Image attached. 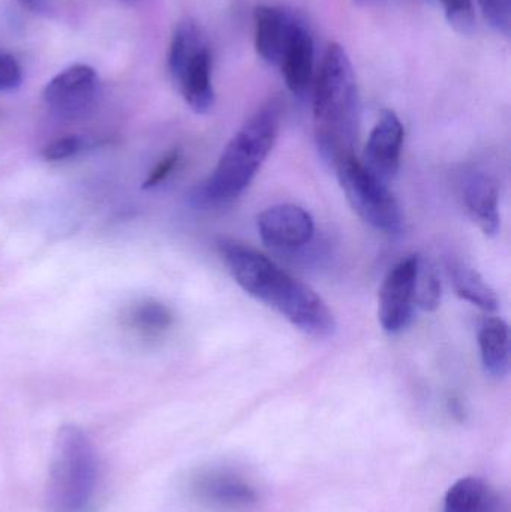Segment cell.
<instances>
[{
	"label": "cell",
	"instance_id": "cell-3",
	"mask_svg": "<svg viewBox=\"0 0 511 512\" xmlns=\"http://www.w3.org/2000/svg\"><path fill=\"white\" fill-rule=\"evenodd\" d=\"M318 152L335 167L354 155L359 138L360 95L350 57L342 45H329L318 72L312 99Z\"/></svg>",
	"mask_w": 511,
	"mask_h": 512
},
{
	"label": "cell",
	"instance_id": "cell-8",
	"mask_svg": "<svg viewBox=\"0 0 511 512\" xmlns=\"http://www.w3.org/2000/svg\"><path fill=\"white\" fill-rule=\"evenodd\" d=\"M98 75L89 65H72L57 74L44 89V102L54 116L65 120L86 117L95 107Z\"/></svg>",
	"mask_w": 511,
	"mask_h": 512
},
{
	"label": "cell",
	"instance_id": "cell-15",
	"mask_svg": "<svg viewBox=\"0 0 511 512\" xmlns=\"http://www.w3.org/2000/svg\"><path fill=\"white\" fill-rule=\"evenodd\" d=\"M444 512H509V505L494 486L482 478L467 477L450 487Z\"/></svg>",
	"mask_w": 511,
	"mask_h": 512
},
{
	"label": "cell",
	"instance_id": "cell-7",
	"mask_svg": "<svg viewBox=\"0 0 511 512\" xmlns=\"http://www.w3.org/2000/svg\"><path fill=\"white\" fill-rule=\"evenodd\" d=\"M420 256L411 255L395 265L378 294V319L390 334L402 333L413 321L416 307V277Z\"/></svg>",
	"mask_w": 511,
	"mask_h": 512
},
{
	"label": "cell",
	"instance_id": "cell-25",
	"mask_svg": "<svg viewBox=\"0 0 511 512\" xmlns=\"http://www.w3.org/2000/svg\"><path fill=\"white\" fill-rule=\"evenodd\" d=\"M33 12H44L48 8V0H21Z\"/></svg>",
	"mask_w": 511,
	"mask_h": 512
},
{
	"label": "cell",
	"instance_id": "cell-11",
	"mask_svg": "<svg viewBox=\"0 0 511 512\" xmlns=\"http://www.w3.org/2000/svg\"><path fill=\"white\" fill-rule=\"evenodd\" d=\"M404 135V125L395 111L384 110L369 135L362 161L383 182H392L398 176Z\"/></svg>",
	"mask_w": 511,
	"mask_h": 512
},
{
	"label": "cell",
	"instance_id": "cell-1",
	"mask_svg": "<svg viewBox=\"0 0 511 512\" xmlns=\"http://www.w3.org/2000/svg\"><path fill=\"white\" fill-rule=\"evenodd\" d=\"M218 249L231 276L246 294L276 310L308 336L329 339L336 333L335 315L306 283L243 243L225 239L219 242Z\"/></svg>",
	"mask_w": 511,
	"mask_h": 512
},
{
	"label": "cell",
	"instance_id": "cell-27",
	"mask_svg": "<svg viewBox=\"0 0 511 512\" xmlns=\"http://www.w3.org/2000/svg\"><path fill=\"white\" fill-rule=\"evenodd\" d=\"M125 2H134V0H125Z\"/></svg>",
	"mask_w": 511,
	"mask_h": 512
},
{
	"label": "cell",
	"instance_id": "cell-19",
	"mask_svg": "<svg viewBox=\"0 0 511 512\" xmlns=\"http://www.w3.org/2000/svg\"><path fill=\"white\" fill-rule=\"evenodd\" d=\"M129 322L138 330L158 333L167 330L173 324V313L165 304L158 301H144L129 313Z\"/></svg>",
	"mask_w": 511,
	"mask_h": 512
},
{
	"label": "cell",
	"instance_id": "cell-16",
	"mask_svg": "<svg viewBox=\"0 0 511 512\" xmlns=\"http://www.w3.org/2000/svg\"><path fill=\"white\" fill-rule=\"evenodd\" d=\"M483 369L492 378H504L510 367L509 325L497 316L486 318L479 330Z\"/></svg>",
	"mask_w": 511,
	"mask_h": 512
},
{
	"label": "cell",
	"instance_id": "cell-18",
	"mask_svg": "<svg viewBox=\"0 0 511 512\" xmlns=\"http://www.w3.org/2000/svg\"><path fill=\"white\" fill-rule=\"evenodd\" d=\"M441 295L443 289L437 270L431 262L420 258L416 277V306L425 312H435L440 307Z\"/></svg>",
	"mask_w": 511,
	"mask_h": 512
},
{
	"label": "cell",
	"instance_id": "cell-6",
	"mask_svg": "<svg viewBox=\"0 0 511 512\" xmlns=\"http://www.w3.org/2000/svg\"><path fill=\"white\" fill-rule=\"evenodd\" d=\"M335 168L348 203L366 224L381 233H401L404 215L389 183L378 179L354 155L339 161Z\"/></svg>",
	"mask_w": 511,
	"mask_h": 512
},
{
	"label": "cell",
	"instance_id": "cell-12",
	"mask_svg": "<svg viewBox=\"0 0 511 512\" xmlns=\"http://www.w3.org/2000/svg\"><path fill=\"white\" fill-rule=\"evenodd\" d=\"M459 191L477 227L486 236H497L501 227L500 191L494 177L482 170L465 171L459 180Z\"/></svg>",
	"mask_w": 511,
	"mask_h": 512
},
{
	"label": "cell",
	"instance_id": "cell-5",
	"mask_svg": "<svg viewBox=\"0 0 511 512\" xmlns=\"http://www.w3.org/2000/svg\"><path fill=\"white\" fill-rule=\"evenodd\" d=\"M168 69L189 108L197 114L209 113L215 105L212 54L195 21L177 24L168 50Z\"/></svg>",
	"mask_w": 511,
	"mask_h": 512
},
{
	"label": "cell",
	"instance_id": "cell-26",
	"mask_svg": "<svg viewBox=\"0 0 511 512\" xmlns=\"http://www.w3.org/2000/svg\"><path fill=\"white\" fill-rule=\"evenodd\" d=\"M384 2V0H354V3L359 6H372L378 5V3Z\"/></svg>",
	"mask_w": 511,
	"mask_h": 512
},
{
	"label": "cell",
	"instance_id": "cell-21",
	"mask_svg": "<svg viewBox=\"0 0 511 512\" xmlns=\"http://www.w3.org/2000/svg\"><path fill=\"white\" fill-rule=\"evenodd\" d=\"M488 23L501 35L509 36L511 26L510 0H477Z\"/></svg>",
	"mask_w": 511,
	"mask_h": 512
},
{
	"label": "cell",
	"instance_id": "cell-9",
	"mask_svg": "<svg viewBox=\"0 0 511 512\" xmlns=\"http://www.w3.org/2000/svg\"><path fill=\"white\" fill-rule=\"evenodd\" d=\"M261 240L276 251H297L314 239L315 222L311 213L294 204L269 207L258 215Z\"/></svg>",
	"mask_w": 511,
	"mask_h": 512
},
{
	"label": "cell",
	"instance_id": "cell-17",
	"mask_svg": "<svg viewBox=\"0 0 511 512\" xmlns=\"http://www.w3.org/2000/svg\"><path fill=\"white\" fill-rule=\"evenodd\" d=\"M447 273L453 289L462 300L474 304L485 312H495L498 309L497 294L473 265L462 259H450Z\"/></svg>",
	"mask_w": 511,
	"mask_h": 512
},
{
	"label": "cell",
	"instance_id": "cell-13",
	"mask_svg": "<svg viewBox=\"0 0 511 512\" xmlns=\"http://www.w3.org/2000/svg\"><path fill=\"white\" fill-rule=\"evenodd\" d=\"M300 18L281 6L260 5L254 11L255 48L272 66L281 65L285 48Z\"/></svg>",
	"mask_w": 511,
	"mask_h": 512
},
{
	"label": "cell",
	"instance_id": "cell-10",
	"mask_svg": "<svg viewBox=\"0 0 511 512\" xmlns=\"http://www.w3.org/2000/svg\"><path fill=\"white\" fill-rule=\"evenodd\" d=\"M192 495L200 504L219 512H251L258 493L248 481L233 472L209 469L192 480Z\"/></svg>",
	"mask_w": 511,
	"mask_h": 512
},
{
	"label": "cell",
	"instance_id": "cell-2",
	"mask_svg": "<svg viewBox=\"0 0 511 512\" xmlns=\"http://www.w3.org/2000/svg\"><path fill=\"white\" fill-rule=\"evenodd\" d=\"M281 122V99L264 102L231 138L212 174L192 189V206L218 210L233 204L254 182L272 152Z\"/></svg>",
	"mask_w": 511,
	"mask_h": 512
},
{
	"label": "cell",
	"instance_id": "cell-4",
	"mask_svg": "<svg viewBox=\"0 0 511 512\" xmlns=\"http://www.w3.org/2000/svg\"><path fill=\"white\" fill-rule=\"evenodd\" d=\"M99 462L95 445L74 424L60 427L48 475L47 512H95Z\"/></svg>",
	"mask_w": 511,
	"mask_h": 512
},
{
	"label": "cell",
	"instance_id": "cell-14",
	"mask_svg": "<svg viewBox=\"0 0 511 512\" xmlns=\"http://www.w3.org/2000/svg\"><path fill=\"white\" fill-rule=\"evenodd\" d=\"M279 66L290 92L296 96L305 95L314 75V39L302 18L291 35Z\"/></svg>",
	"mask_w": 511,
	"mask_h": 512
},
{
	"label": "cell",
	"instance_id": "cell-20",
	"mask_svg": "<svg viewBox=\"0 0 511 512\" xmlns=\"http://www.w3.org/2000/svg\"><path fill=\"white\" fill-rule=\"evenodd\" d=\"M450 26L461 35H473L476 30V14L473 0H440Z\"/></svg>",
	"mask_w": 511,
	"mask_h": 512
},
{
	"label": "cell",
	"instance_id": "cell-22",
	"mask_svg": "<svg viewBox=\"0 0 511 512\" xmlns=\"http://www.w3.org/2000/svg\"><path fill=\"white\" fill-rule=\"evenodd\" d=\"M84 149V141L75 135H68V137L59 138L54 140L53 143L45 147L42 156L47 161H63V159L72 158L78 152Z\"/></svg>",
	"mask_w": 511,
	"mask_h": 512
},
{
	"label": "cell",
	"instance_id": "cell-23",
	"mask_svg": "<svg viewBox=\"0 0 511 512\" xmlns=\"http://www.w3.org/2000/svg\"><path fill=\"white\" fill-rule=\"evenodd\" d=\"M179 161V150H173V152L167 153V155L161 159V162L153 168L152 173H150V176L147 177L146 182H144L143 188L152 189L155 188V186L161 185V183L173 173Z\"/></svg>",
	"mask_w": 511,
	"mask_h": 512
},
{
	"label": "cell",
	"instance_id": "cell-24",
	"mask_svg": "<svg viewBox=\"0 0 511 512\" xmlns=\"http://www.w3.org/2000/svg\"><path fill=\"white\" fill-rule=\"evenodd\" d=\"M23 80L20 65L14 57L0 54V90L17 89Z\"/></svg>",
	"mask_w": 511,
	"mask_h": 512
}]
</instances>
